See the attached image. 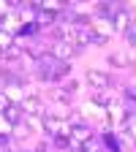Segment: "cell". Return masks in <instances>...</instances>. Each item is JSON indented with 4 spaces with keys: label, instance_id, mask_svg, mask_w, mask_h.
Here are the masks:
<instances>
[{
    "label": "cell",
    "instance_id": "obj_3",
    "mask_svg": "<svg viewBox=\"0 0 136 152\" xmlns=\"http://www.w3.org/2000/svg\"><path fill=\"white\" fill-rule=\"evenodd\" d=\"M85 79H87V84H90L95 92H106V90L112 87V76H109L106 71H93V68H90Z\"/></svg>",
    "mask_w": 136,
    "mask_h": 152
},
{
    "label": "cell",
    "instance_id": "obj_14",
    "mask_svg": "<svg viewBox=\"0 0 136 152\" xmlns=\"http://www.w3.org/2000/svg\"><path fill=\"white\" fill-rule=\"evenodd\" d=\"M82 149H85V152H104V141H101V136H93L90 141H85Z\"/></svg>",
    "mask_w": 136,
    "mask_h": 152
},
{
    "label": "cell",
    "instance_id": "obj_12",
    "mask_svg": "<svg viewBox=\"0 0 136 152\" xmlns=\"http://www.w3.org/2000/svg\"><path fill=\"white\" fill-rule=\"evenodd\" d=\"M101 141H104L106 152H123V149H120V139H117V136H112V133H104Z\"/></svg>",
    "mask_w": 136,
    "mask_h": 152
},
{
    "label": "cell",
    "instance_id": "obj_15",
    "mask_svg": "<svg viewBox=\"0 0 136 152\" xmlns=\"http://www.w3.org/2000/svg\"><path fill=\"white\" fill-rule=\"evenodd\" d=\"M123 35H125V41L136 49V19H131V25L125 27V33H123Z\"/></svg>",
    "mask_w": 136,
    "mask_h": 152
},
{
    "label": "cell",
    "instance_id": "obj_18",
    "mask_svg": "<svg viewBox=\"0 0 136 152\" xmlns=\"http://www.w3.org/2000/svg\"><path fill=\"white\" fill-rule=\"evenodd\" d=\"M63 90H68V92L74 95L76 90H79V82H76V79H65V82H63Z\"/></svg>",
    "mask_w": 136,
    "mask_h": 152
},
{
    "label": "cell",
    "instance_id": "obj_9",
    "mask_svg": "<svg viewBox=\"0 0 136 152\" xmlns=\"http://www.w3.org/2000/svg\"><path fill=\"white\" fill-rule=\"evenodd\" d=\"M123 109L125 114L131 117V114H136V84H128L123 90Z\"/></svg>",
    "mask_w": 136,
    "mask_h": 152
},
{
    "label": "cell",
    "instance_id": "obj_6",
    "mask_svg": "<svg viewBox=\"0 0 136 152\" xmlns=\"http://www.w3.org/2000/svg\"><path fill=\"white\" fill-rule=\"evenodd\" d=\"M0 57H3L6 63H16V60H25V44H19L16 38H14V44H11L6 52H0Z\"/></svg>",
    "mask_w": 136,
    "mask_h": 152
},
{
    "label": "cell",
    "instance_id": "obj_2",
    "mask_svg": "<svg viewBox=\"0 0 136 152\" xmlns=\"http://www.w3.org/2000/svg\"><path fill=\"white\" fill-rule=\"evenodd\" d=\"M49 54L60 63H71V57L79 54V49L74 44H68V41H54V44H49Z\"/></svg>",
    "mask_w": 136,
    "mask_h": 152
},
{
    "label": "cell",
    "instance_id": "obj_7",
    "mask_svg": "<svg viewBox=\"0 0 136 152\" xmlns=\"http://www.w3.org/2000/svg\"><path fill=\"white\" fill-rule=\"evenodd\" d=\"M95 136V133H93V128L87 125V122H82V125H74L71 128V139L76 141V144H85V141H90Z\"/></svg>",
    "mask_w": 136,
    "mask_h": 152
},
{
    "label": "cell",
    "instance_id": "obj_16",
    "mask_svg": "<svg viewBox=\"0 0 136 152\" xmlns=\"http://www.w3.org/2000/svg\"><path fill=\"white\" fill-rule=\"evenodd\" d=\"M11 44H14V35H11V33H6V30H0V52H6Z\"/></svg>",
    "mask_w": 136,
    "mask_h": 152
},
{
    "label": "cell",
    "instance_id": "obj_4",
    "mask_svg": "<svg viewBox=\"0 0 136 152\" xmlns=\"http://www.w3.org/2000/svg\"><path fill=\"white\" fill-rule=\"evenodd\" d=\"M22 111H25V117H46L44 101L38 95H25L22 98Z\"/></svg>",
    "mask_w": 136,
    "mask_h": 152
},
{
    "label": "cell",
    "instance_id": "obj_10",
    "mask_svg": "<svg viewBox=\"0 0 136 152\" xmlns=\"http://www.w3.org/2000/svg\"><path fill=\"white\" fill-rule=\"evenodd\" d=\"M3 117H6V120H8V122H11L14 128H16L19 122L25 120V111H22V103H11V106L6 109V114H3Z\"/></svg>",
    "mask_w": 136,
    "mask_h": 152
},
{
    "label": "cell",
    "instance_id": "obj_8",
    "mask_svg": "<svg viewBox=\"0 0 136 152\" xmlns=\"http://www.w3.org/2000/svg\"><path fill=\"white\" fill-rule=\"evenodd\" d=\"M93 44V33H90V27H74V46L76 49H85V46H90Z\"/></svg>",
    "mask_w": 136,
    "mask_h": 152
},
{
    "label": "cell",
    "instance_id": "obj_17",
    "mask_svg": "<svg viewBox=\"0 0 136 152\" xmlns=\"http://www.w3.org/2000/svg\"><path fill=\"white\" fill-rule=\"evenodd\" d=\"M11 103H14V101L6 95V90H0V114H6V109H8Z\"/></svg>",
    "mask_w": 136,
    "mask_h": 152
},
{
    "label": "cell",
    "instance_id": "obj_5",
    "mask_svg": "<svg viewBox=\"0 0 136 152\" xmlns=\"http://www.w3.org/2000/svg\"><path fill=\"white\" fill-rule=\"evenodd\" d=\"M109 65L114 68H128V65H136V49L128 46V49H120V52H114L109 57Z\"/></svg>",
    "mask_w": 136,
    "mask_h": 152
},
{
    "label": "cell",
    "instance_id": "obj_11",
    "mask_svg": "<svg viewBox=\"0 0 136 152\" xmlns=\"http://www.w3.org/2000/svg\"><path fill=\"white\" fill-rule=\"evenodd\" d=\"M112 25H114V33H125V27L131 25V14L123 8L120 14H114V19H112Z\"/></svg>",
    "mask_w": 136,
    "mask_h": 152
},
{
    "label": "cell",
    "instance_id": "obj_1",
    "mask_svg": "<svg viewBox=\"0 0 136 152\" xmlns=\"http://www.w3.org/2000/svg\"><path fill=\"white\" fill-rule=\"evenodd\" d=\"M90 33H93V44H95V46H104L109 38L114 35V25L109 22V19H104V16H93Z\"/></svg>",
    "mask_w": 136,
    "mask_h": 152
},
{
    "label": "cell",
    "instance_id": "obj_13",
    "mask_svg": "<svg viewBox=\"0 0 136 152\" xmlns=\"http://www.w3.org/2000/svg\"><path fill=\"white\" fill-rule=\"evenodd\" d=\"M52 98H54L57 103H63V106H68L74 95H71L68 90H63V87H52Z\"/></svg>",
    "mask_w": 136,
    "mask_h": 152
}]
</instances>
